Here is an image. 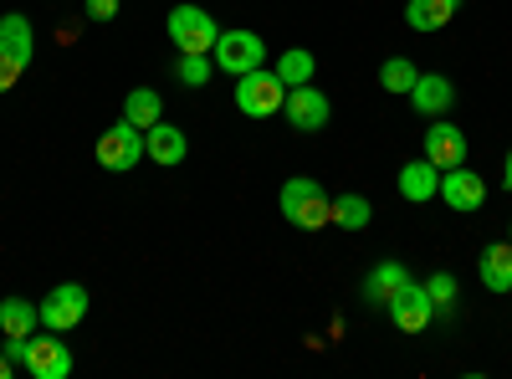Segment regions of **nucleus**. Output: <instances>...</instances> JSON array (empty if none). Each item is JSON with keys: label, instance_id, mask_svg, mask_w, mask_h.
Segmentation results:
<instances>
[{"label": "nucleus", "instance_id": "nucleus-1", "mask_svg": "<svg viewBox=\"0 0 512 379\" xmlns=\"http://www.w3.org/2000/svg\"><path fill=\"white\" fill-rule=\"evenodd\" d=\"M277 205H282V221H292L297 231H323L328 226V190L308 175H292L282 185Z\"/></svg>", "mask_w": 512, "mask_h": 379}, {"label": "nucleus", "instance_id": "nucleus-2", "mask_svg": "<svg viewBox=\"0 0 512 379\" xmlns=\"http://www.w3.org/2000/svg\"><path fill=\"white\" fill-rule=\"evenodd\" d=\"M164 31L190 57H210V52H216V36H221L216 16L200 11V6H175V11H169V21H164Z\"/></svg>", "mask_w": 512, "mask_h": 379}, {"label": "nucleus", "instance_id": "nucleus-3", "mask_svg": "<svg viewBox=\"0 0 512 379\" xmlns=\"http://www.w3.org/2000/svg\"><path fill=\"white\" fill-rule=\"evenodd\" d=\"M282 103H287V88L272 67H256V72L236 77V108L246 118H272V113H282Z\"/></svg>", "mask_w": 512, "mask_h": 379}, {"label": "nucleus", "instance_id": "nucleus-4", "mask_svg": "<svg viewBox=\"0 0 512 379\" xmlns=\"http://www.w3.org/2000/svg\"><path fill=\"white\" fill-rule=\"evenodd\" d=\"M216 72H231V77H241V72H256V67H267V41L256 36V31H221L216 36Z\"/></svg>", "mask_w": 512, "mask_h": 379}, {"label": "nucleus", "instance_id": "nucleus-5", "mask_svg": "<svg viewBox=\"0 0 512 379\" xmlns=\"http://www.w3.org/2000/svg\"><path fill=\"white\" fill-rule=\"evenodd\" d=\"M88 287L82 282H62V287H52L47 298H41L36 308H41V328H52V333H67V328H77L82 318H88Z\"/></svg>", "mask_w": 512, "mask_h": 379}, {"label": "nucleus", "instance_id": "nucleus-6", "mask_svg": "<svg viewBox=\"0 0 512 379\" xmlns=\"http://www.w3.org/2000/svg\"><path fill=\"white\" fill-rule=\"evenodd\" d=\"M26 374L31 379H67L72 374V349L62 344V333H31V339H26Z\"/></svg>", "mask_w": 512, "mask_h": 379}, {"label": "nucleus", "instance_id": "nucleus-7", "mask_svg": "<svg viewBox=\"0 0 512 379\" xmlns=\"http://www.w3.org/2000/svg\"><path fill=\"white\" fill-rule=\"evenodd\" d=\"M144 159V129H134V123H113V129L98 139V164L103 170H113V175H128L134 164Z\"/></svg>", "mask_w": 512, "mask_h": 379}, {"label": "nucleus", "instance_id": "nucleus-8", "mask_svg": "<svg viewBox=\"0 0 512 379\" xmlns=\"http://www.w3.org/2000/svg\"><path fill=\"white\" fill-rule=\"evenodd\" d=\"M384 313L395 318V328H405V333H420V328H431V318H436V303H431V292H425V282H405L390 303H384Z\"/></svg>", "mask_w": 512, "mask_h": 379}, {"label": "nucleus", "instance_id": "nucleus-9", "mask_svg": "<svg viewBox=\"0 0 512 379\" xmlns=\"http://www.w3.org/2000/svg\"><path fill=\"white\" fill-rule=\"evenodd\" d=\"M282 118L292 123L297 134H318V129H328V98L313 88V82H303V88H287Z\"/></svg>", "mask_w": 512, "mask_h": 379}, {"label": "nucleus", "instance_id": "nucleus-10", "mask_svg": "<svg viewBox=\"0 0 512 379\" xmlns=\"http://www.w3.org/2000/svg\"><path fill=\"white\" fill-rule=\"evenodd\" d=\"M451 210H482L487 205V180L477 170H466V164H456V170H441V190H436Z\"/></svg>", "mask_w": 512, "mask_h": 379}, {"label": "nucleus", "instance_id": "nucleus-11", "mask_svg": "<svg viewBox=\"0 0 512 379\" xmlns=\"http://www.w3.org/2000/svg\"><path fill=\"white\" fill-rule=\"evenodd\" d=\"M405 98H410V108L420 118H446V108L456 103V88H451V77H441V72H420Z\"/></svg>", "mask_w": 512, "mask_h": 379}, {"label": "nucleus", "instance_id": "nucleus-12", "mask_svg": "<svg viewBox=\"0 0 512 379\" xmlns=\"http://www.w3.org/2000/svg\"><path fill=\"white\" fill-rule=\"evenodd\" d=\"M425 159H431L436 170H456V164H466V134L456 129V123L436 118L431 134H425Z\"/></svg>", "mask_w": 512, "mask_h": 379}, {"label": "nucleus", "instance_id": "nucleus-13", "mask_svg": "<svg viewBox=\"0 0 512 379\" xmlns=\"http://www.w3.org/2000/svg\"><path fill=\"white\" fill-rule=\"evenodd\" d=\"M36 57V31L21 11L11 16H0V62H16V67H31Z\"/></svg>", "mask_w": 512, "mask_h": 379}, {"label": "nucleus", "instance_id": "nucleus-14", "mask_svg": "<svg viewBox=\"0 0 512 379\" xmlns=\"http://www.w3.org/2000/svg\"><path fill=\"white\" fill-rule=\"evenodd\" d=\"M477 277L487 292H512V241H492L477 257Z\"/></svg>", "mask_w": 512, "mask_h": 379}, {"label": "nucleus", "instance_id": "nucleus-15", "mask_svg": "<svg viewBox=\"0 0 512 379\" xmlns=\"http://www.w3.org/2000/svg\"><path fill=\"white\" fill-rule=\"evenodd\" d=\"M436 190H441V170L431 159H410L405 170H400V195L410 200V205H425V200H436Z\"/></svg>", "mask_w": 512, "mask_h": 379}, {"label": "nucleus", "instance_id": "nucleus-16", "mask_svg": "<svg viewBox=\"0 0 512 379\" xmlns=\"http://www.w3.org/2000/svg\"><path fill=\"white\" fill-rule=\"evenodd\" d=\"M185 134L175 129V123H154V129H144V159H154V164H164V170H169V164H180L185 159Z\"/></svg>", "mask_w": 512, "mask_h": 379}, {"label": "nucleus", "instance_id": "nucleus-17", "mask_svg": "<svg viewBox=\"0 0 512 379\" xmlns=\"http://www.w3.org/2000/svg\"><path fill=\"white\" fill-rule=\"evenodd\" d=\"M410 282V272H405V262H379L369 277H364V298L374 303V308H384V303H390L395 298V292Z\"/></svg>", "mask_w": 512, "mask_h": 379}, {"label": "nucleus", "instance_id": "nucleus-18", "mask_svg": "<svg viewBox=\"0 0 512 379\" xmlns=\"http://www.w3.org/2000/svg\"><path fill=\"white\" fill-rule=\"evenodd\" d=\"M456 11H461V0H410L405 21H410V31H441V26H451Z\"/></svg>", "mask_w": 512, "mask_h": 379}, {"label": "nucleus", "instance_id": "nucleus-19", "mask_svg": "<svg viewBox=\"0 0 512 379\" xmlns=\"http://www.w3.org/2000/svg\"><path fill=\"white\" fill-rule=\"evenodd\" d=\"M36 328H41V308L36 303H26V298L0 303V333H6V339H31Z\"/></svg>", "mask_w": 512, "mask_h": 379}, {"label": "nucleus", "instance_id": "nucleus-20", "mask_svg": "<svg viewBox=\"0 0 512 379\" xmlns=\"http://www.w3.org/2000/svg\"><path fill=\"white\" fill-rule=\"evenodd\" d=\"M369 221H374V210H369L364 195H338V200H328V226H338V231H364Z\"/></svg>", "mask_w": 512, "mask_h": 379}, {"label": "nucleus", "instance_id": "nucleus-21", "mask_svg": "<svg viewBox=\"0 0 512 379\" xmlns=\"http://www.w3.org/2000/svg\"><path fill=\"white\" fill-rule=\"evenodd\" d=\"M123 118L134 123V129H154V123L164 118V98L154 88H134V93L123 98Z\"/></svg>", "mask_w": 512, "mask_h": 379}, {"label": "nucleus", "instance_id": "nucleus-22", "mask_svg": "<svg viewBox=\"0 0 512 379\" xmlns=\"http://www.w3.org/2000/svg\"><path fill=\"white\" fill-rule=\"evenodd\" d=\"M272 72L282 77V88H303V82H313L318 62H313V52L292 47V52H282V57H277V67H272Z\"/></svg>", "mask_w": 512, "mask_h": 379}, {"label": "nucleus", "instance_id": "nucleus-23", "mask_svg": "<svg viewBox=\"0 0 512 379\" xmlns=\"http://www.w3.org/2000/svg\"><path fill=\"white\" fill-rule=\"evenodd\" d=\"M415 77H420V67H415L410 57H390V62L379 67V88H384V93H400V98H405V93L415 88Z\"/></svg>", "mask_w": 512, "mask_h": 379}, {"label": "nucleus", "instance_id": "nucleus-24", "mask_svg": "<svg viewBox=\"0 0 512 379\" xmlns=\"http://www.w3.org/2000/svg\"><path fill=\"white\" fill-rule=\"evenodd\" d=\"M425 292H431V303H436L441 318L456 313V298H461V292H456V277H451V272H431V277H425Z\"/></svg>", "mask_w": 512, "mask_h": 379}, {"label": "nucleus", "instance_id": "nucleus-25", "mask_svg": "<svg viewBox=\"0 0 512 379\" xmlns=\"http://www.w3.org/2000/svg\"><path fill=\"white\" fill-rule=\"evenodd\" d=\"M210 72H216V57H190V52H180V62H175V77L185 82V88H205Z\"/></svg>", "mask_w": 512, "mask_h": 379}, {"label": "nucleus", "instance_id": "nucleus-26", "mask_svg": "<svg viewBox=\"0 0 512 379\" xmlns=\"http://www.w3.org/2000/svg\"><path fill=\"white\" fill-rule=\"evenodd\" d=\"M82 16H93V21H113L118 16V0H88V11Z\"/></svg>", "mask_w": 512, "mask_h": 379}, {"label": "nucleus", "instance_id": "nucleus-27", "mask_svg": "<svg viewBox=\"0 0 512 379\" xmlns=\"http://www.w3.org/2000/svg\"><path fill=\"white\" fill-rule=\"evenodd\" d=\"M21 72H26V67H16V62H0V93H11L16 82H21Z\"/></svg>", "mask_w": 512, "mask_h": 379}, {"label": "nucleus", "instance_id": "nucleus-28", "mask_svg": "<svg viewBox=\"0 0 512 379\" xmlns=\"http://www.w3.org/2000/svg\"><path fill=\"white\" fill-rule=\"evenodd\" d=\"M11 369H16V359L6 354V344H0V379H11Z\"/></svg>", "mask_w": 512, "mask_h": 379}, {"label": "nucleus", "instance_id": "nucleus-29", "mask_svg": "<svg viewBox=\"0 0 512 379\" xmlns=\"http://www.w3.org/2000/svg\"><path fill=\"white\" fill-rule=\"evenodd\" d=\"M502 185L512 190V149H507V159H502Z\"/></svg>", "mask_w": 512, "mask_h": 379}, {"label": "nucleus", "instance_id": "nucleus-30", "mask_svg": "<svg viewBox=\"0 0 512 379\" xmlns=\"http://www.w3.org/2000/svg\"><path fill=\"white\" fill-rule=\"evenodd\" d=\"M507 241H512V226H507Z\"/></svg>", "mask_w": 512, "mask_h": 379}]
</instances>
